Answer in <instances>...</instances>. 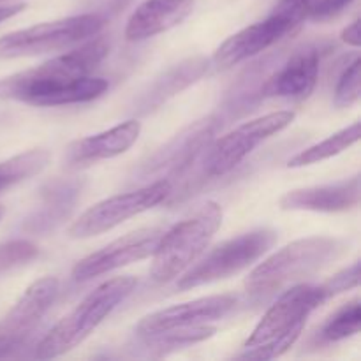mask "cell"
I'll list each match as a JSON object with an SVG mask.
<instances>
[{
  "instance_id": "5b68a950",
  "label": "cell",
  "mask_w": 361,
  "mask_h": 361,
  "mask_svg": "<svg viewBox=\"0 0 361 361\" xmlns=\"http://www.w3.org/2000/svg\"><path fill=\"white\" fill-rule=\"evenodd\" d=\"M222 224V207L215 201L201 204L189 217L162 233L154 250L150 279L155 284H169L189 270L204 252Z\"/></svg>"
},
{
  "instance_id": "2e32d148",
  "label": "cell",
  "mask_w": 361,
  "mask_h": 361,
  "mask_svg": "<svg viewBox=\"0 0 361 361\" xmlns=\"http://www.w3.org/2000/svg\"><path fill=\"white\" fill-rule=\"evenodd\" d=\"M360 176L341 180L326 185L305 187L286 192L279 201V207L288 212H324L337 214L358 207Z\"/></svg>"
},
{
  "instance_id": "83f0119b",
  "label": "cell",
  "mask_w": 361,
  "mask_h": 361,
  "mask_svg": "<svg viewBox=\"0 0 361 361\" xmlns=\"http://www.w3.org/2000/svg\"><path fill=\"white\" fill-rule=\"evenodd\" d=\"M353 0H314L312 6L309 7L307 18L314 21H328L331 18L344 13Z\"/></svg>"
},
{
  "instance_id": "4316f807",
  "label": "cell",
  "mask_w": 361,
  "mask_h": 361,
  "mask_svg": "<svg viewBox=\"0 0 361 361\" xmlns=\"http://www.w3.org/2000/svg\"><path fill=\"white\" fill-rule=\"evenodd\" d=\"M358 284H360V261H355L351 267L344 268L342 271L335 274L330 281H326L321 286H323L324 293H326L328 300H330L334 298V296L342 295V293L358 288Z\"/></svg>"
},
{
  "instance_id": "44dd1931",
  "label": "cell",
  "mask_w": 361,
  "mask_h": 361,
  "mask_svg": "<svg viewBox=\"0 0 361 361\" xmlns=\"http://www.w3.org/2000/svg\"><path fill=\"white\" fill-rule=\"evenodd\" d=\"M214 326H190V328H176V330L157 331V334L136 335L134 342V353L137 356H148V358H162L169 353L180 351L189 345L200 344L207 341L215 334Z\"/></svg>"
},
{
  "instance_id": "d6986e66",
  "label": "cell",
  "mask_w": 361,
  "mask_h": 361,
  "mask_svg": "<svg viewBox=\"0 0 361 361\" xmlns=\"http://www.w3.org/2000/svg\"><path fill=\"white\" fill-rule=\"evenodd\" d=\"M194 9V0H145L126 25L129 41H145L171 30Z\"/></svg>"
},
{
  "instance_id": "7a4b0ae2",
  "label": "cell",
  "mask_w": 361,
  "mask_h": 361,
  "mask_svg": "<svg viewBox=\"0 0 361 361\" xmlns=\"http://www.w3.org/2000/svg\"><path fill=\"white\" fill-rule=\"evenodd\" d=\"M328 302L323 286L298 284L286 289L264 312L238 358L275 360L286 355L302 335L310 314Z\"/></svg>"
},
{
  "instance_id": "3957f363",
  "label": "cell",
  "mask_w": 361,
  "mask_h": 361,
  "mask_svg": "<svg viewBox=\"0 0 361 361\" xmlns=\"http://www.w3.org/2000/svg\"><path fill=\"white\" fill-rule=\"evenodd\" d=\"M345 243L330 236H309L288 243L257 264L245 279V293L261 303L277 295L289 284L310 277L342 256Z\"/></svg>"
},
{
  "instance_id": "5bb4252c",
  "label": "cell",
  "mask_w": 361,
  "mask_h": 361,
  "mask_svg": "<svg viewBox=\"0 0 361 361\" xmlns=\"http://www.w3.org/2000/svg\"><path fill=\"white\" fill-rule=\"evenodd\" d=\"M236 305H238V296L214 295L168 307L145 316L137 323L136 335L157 334V331L176 330V328L204 326L214 321L224 319L236 309Z\"/></svg>"
},
{
  "instance_id": "484cf974",
  "label": "cell",
  "mask_w": 361,
  "mask_h": 361,
  "mask_svg": "<svg viewBox=\"0 0 361 361\" xmlns=\"http://www.w3.org/2000/svg\"><path fill=\"white\" fill-rule=\"evenodd\" d=\"M37 254V247L28 240H13V242L0 243V275L21 267V264H27Z\"/></svg>"
},
{
  "instance_id": "4dcf8cb0",
  "label": "cell",
  "mask_w": 361,
  "mask_h": 361,
  "mask_svg": "<svg viewBox=\"0 0 361 361\" xmlns=\"http://www.w3.org/2000/svg\"><path fill=\"white\" fill-rule=\"evenodd\" d=\"M25 7H27V4H25V2L4 4V6H0V23H2V21H6V20H9V18L16 16L18 13L25 11Z\"/></svg>"
},
{
  "instance_id": "8992f818",
  "label": "cell",
  "mask_w": 361,
  "mask_h": 361,
  "mask_svg": "<svg viewBox=\"0 0 361 361\" xmlns=\"http://www.w3.org/2000/svg\"><path fill=\"white\" fill-rule=\"evenodd\" d=\"M104 25V18L87 13L11 32L0 37V60L37 56L73 48L80 42L97 37Z\"/></svg>"
},
{
  "instance_id": "52a82bcc",
  "label": "cell",
  "mask_w": 361,
  "mask_h": 361,
  "mask_svg": "<svg viewBox=\"0 0 361 361\" xmlns=\"http://www.w3.org/2000/svg\"><path fill=\"white\" fill-rule=\"evenodd\" d=\"M293 120H295V111L282 109L249 120L233 129L231 133L214 140L194 164L200 168L197 175L203 180H207V176L217 178L228 175L240 162L245 161L249 154H252L263 141L291 126Z\"/></svg>"
},
{
  "instance_id": "1f68e13d",
  "label": "cell",
  "mask_w": 361,
  "mask_h": 361,
  "mask_svg": "<svg viewBox=\"0 0 361 361\" xmlns=\"http://www.w3.org/2000/svg\"><path fill=\"white\" fill-rule=\"evenodd\" d=\"M2 215H4V207L0 204V219H2Z\"/></svg>"
},
{
  "instance_id": "ffe728a7",
  "label": "cell",
  "mask_w": 361,
  "mask_h": 361,
  "mask_svg": "<svg viewBox=\"0 0 361 361\" xmlns=\"http://www.w3.org/2000/svg\"><path fill=\"white\" fill-rule=\"evenodd\" d=\"M83 182L76 178L55 180L41 190V203L25 222L30 233H48L62 224L73 212L78 197L81 196Z\"/></svg>"
},
{
  "instance_id": "7c38bea8",
  "label": "cell",
  "mask_w": 361,
  "mask_h": 361,
  "mask_svg": "<svg viewBox=\"0 0 361 361\" xmlns=\"http://www.w3.org/2000/svg\"><path fill=\"white\" fill-rule=\"evenodd\" d=\"M162 233L164 229L161 228H143L120 236L115 242L78 261L73 268V279L76 282H88L127 264L147 259L154 254Z\"/></svg>"
},
{
  "instance_id": "277c9868",
  "label": "cell",
  "mask_w": 361,
  "mask_h": 361,
  "mask_svg": "<svg viewBox=\"0 0 361 361\" xmlns=\"http://www.w3.org/2000/svg\"><path fill=\"white\" fill-rule=\"evenodd\" d=\"M136 284L137 281L130 275L99 284L44 335L35 348V358H59L78 348L134 291Z\"/></svg>"
},
{
  "instance_id": "f546056e",
  "label": "cell",
  "mask_w": 361,
  "mask_h": 361,
  "mask_svg": "<svg viewBox=\"0 0 361 361\" xmlns=\"http://www.w3.org/2000/svg\"><path fill=\"white\" fill-rule=\"evenodd\" d=\"M342 41L348 42L349 46H355V48H358L361 39H360V20H355L351 25H348V27L342 30Z\"/></svg>"
},
{
  "instance_id": "30bf717a",
  "label": "cell",
  "mask_w": 361,
  "mask_h": 361,
  "mask_svg": "<svg viewBox=\"0 0 361 361\" xmlns=\"http://www.w3.org/2000/svg\"><path fill=\"white\" fill-rule=\"evenodd\" d=\"M171 190L173 185L169 180H155L141 189L129 190V192L99 201L87 212H83L78 221L73 222V226L69 228V236L74 240H81L111 231L127 219L136 217V215L168 201Z\"/></svg>"
},
{
  "instance_id": "e0dca14e",
  "label": "cell",
  "mask_w": 361,
  "mask_h": 361,
  "mask_svg": "<svg viewBox=\"0 0 361 361\" xmlns=\"http://www.w3.org/2000/svg\"><path fill=\"white\" fill-rule=\"evenodd\" d=\"M140 134L141 123L136 118L126 120L111 129L71 143L66 150V161L69 166L81 168V166H90L106 159L118 157L136 143Z\"/></svg>"
},
{
  "instance_id": "7402d4cb",
  "label": "cell",
  "mask_w": 361,
  "mask_h": 361,
  "mask_svg": "<svg viewBox=\"0 0 361 361\" xmlns=\"http://www.w3.org/2000/svg\"><path fill=\"white\" fill-rule=\"evenodd\" d=\"M360 141V122H353L351 126L344 127L338 133L331 134L326 140L319 141V143L312 145V147L305 148L303 152L296 154L295 157L289 159V168H303V166L316 164V162L326 161V159L335 157V155L342 154L348 148Z\"/></svg>"
},
{
  "instance_id": "d6a6232c",
  "label": "cell",
  "mask_w": 361,
  "mask_h": 361,
  "mask_svg": "<svg viewBox=\"0 0 361 361\" xmlns=\"http://www.w3.org/2000/svg\"><path fill=\"white\" fill-rule=\"evenodd\" d=\"M0 2H6V0H0Z\"/></svg>"
},
{
  "instance_id": "9c48e42d",
  "label": "cell",
  "mask_w": 361,
  "mask_h": 361,
  "mask_svg": "<svg viewBox=\"0 0 361 361\" xmlns=\"http://www.w3.org/2000/svg\"><path fill=\"white\" fill-rule=\"evenodd\" d=\"M221 129L219 116H207L190 123L176 136H173L164 147L159 148L154 155L147 159L136 171L137 182L143 180H169L173 183L192 171L197 159L203 155L208 145L215 140V134Z\"/></svg>"
},
{
  "instance_id": "6da1fadb",
  "label": "cell",
  "mask_w": 361,
  "mask_h": 361,
  "mask_svg": "<svg viewBox=\"0 0 361 361\" xmlns=\"http://www.w3.org/2000/svg\"><path fill=\"white\" fill-rule=\"evenodd\" d=\"M108 51L106 39H88L80 48L0 80V99L39 108L94 101L108 90L109 83L104 78L88 74L106 59Z\"/></svg>"
},
{
  "instance_id": "cb8c5ba5",
  "label": "cell",
  "mask_w": 361,
  "mask_h": 361,
  "mask_svg": "<svg viewBox=\"0 0 361 361\" xmlns=\"http://www.w3.org/2000/svg\"><path fill=\"white\" fill-rule=\"evenodd\" d=\"M361 324V305L360 300L355 298L342 305L335 314L328 317L326 323L321 326L317 334L319 344H335L360 334Z\"/></svg>"
},
{
  "instance_id": "f1b7e54d",
  "label": "cell",
  "mask_w": 361,
  "mask_h": 361,
  "mask_svg": "<svg viewBox=\"0 0 361 361\" xmlns=\"http://www.w3.org/2000/svg\"><path fill=\"white\" fill-rule=\"evenodd\" d=\"M312 2L314 0H277L271 13L281 14V16L300 25L307 18V13H309V7L312 6Z\"/></svg>"
},
{
  "instance_id": "8fae6325",
  "label": "cell",
  "mask_w": 361,
  "mask_h": 361,
  "mask_svg": "<svg viewBox=\"0 0 361 361\" xmlns=\"http://www.w3.org/2000/svg\"><path fill=\"white\" fill-rule=\"evenodd\" d=\"M59 291L60 284L55 277H42L25 289L13 309L0 319V360L13 358L30 342Z\"/></svg>"
},
{
  "instance_id": "4fadbf2b",
  "label": "cell",
  "mask_w": 361,
  "mask_h": 361,
  "mask_svg": "<svg viewBox=\"0 0 361 361\" xmlns=\"http://www.w3.org/2000/svg\"><path fill=\"white\" fill-rule=\"evenodd\" d=\"M298 23L281 16L277 13H270L264 20L256 21L249 27L242 28L240 32L233 34L226 39L214 53L215 67L219 69H229L233 66L245 62L259 53L267 51L274 44H277L281 39L296 30Z\"/></svg>"
},
{
  "instance_id": "603a6c76",
  "label": "cell",
  "mask_w": 361,
  "mask_h": 361,
  "mask_svg": "<svg viewBox=\"0 0 361 361\" xmlns=\"http://www.w3.org/2000/svg\"><path fill=\"white\" fill-rule=\"evenodd\" d=\"M51 161V154L42 148L28 150L0 162V192L39 175Z\"/></svg>"
},
{
  "instance_id": "ac0fdd59",
  "label": "cell",
  "mask_w": 361,
  "mask_h": 361,
  "mask_svg": "<svg viewBox=\"0 0 361 361\" xmlns=\"http://www.w3.org/2000/svg\"><path fill=\"white\" fill-rule=\"evenodd\" d=\"M208 69H210V62L204 56H192L169 67L166 73H162L148 85L147 90L141 92L140 97L134 101V111L137 115H148L155 111L169 99L200 81L208 73Z\"/></svg>"
},
{
  "instance_id": "d4e9b609",
  "label": "cell",
  "mask_w": 361,
  "mask_h": 361,
  "mask_svg": "<svg viewBox=\"0 0 361 361\" xmlns=\"http://www.w3.org/2000/svg\"><path fill=\"white\" fill-rule=\"evenodd\" d=\"M360 67L361 60L358 55H355L351 63L344 69V73L338 78V83L335 87L334 104L337 108H349L360 99Z\"/></svg>"
},
{
  "instance_id": "9a60e30c",
  "label": "cell",
  "mask_w": 361,
  "mask_h": 361,
  "mask_svg": "<svg viewBox=\"0 0 361 361\" xmlns=\"http://www.w3.org/2000/svg\"><path fill=\"white\" fill-rule=\"evenodd\" d=\"M321 48L309 46L293 53L279 69L268 74L261 85L259 99L277 97L303 101L314 92L319 76Z\"/></svg>"
},
{
  "instance_id": "ba28073f",
  "label": "cell",
  "mask_w": 361,
  "mask_h": 361,
  "mask_svg": "<svg viewBox=\"0 0 361 361\" xmlns=\"http://www.w3.org/2000/svg\"><path fill=\"white\" fill-rule=\"evenodd\" d=\"M275 242H277V233L270 228H257L236 238L226 240L212 249L190 270L183 271L176 281V289L187 291L233 277L263 257Z\"/></svg>"
}]
</instances>
